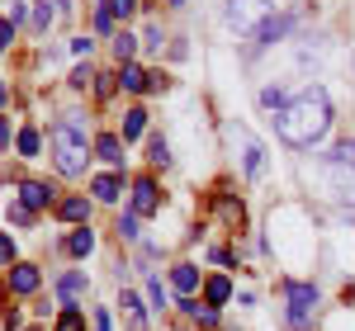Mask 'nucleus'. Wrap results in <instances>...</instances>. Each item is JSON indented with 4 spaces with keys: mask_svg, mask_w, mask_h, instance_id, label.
<instances>
[{
    "mask_svg": "<svg viewBox=\"0 0 355 331\" xmlns=\"http://www.w3.org/2000/svg\"><path fill=\"white\" fill-rule=\"evenodd\" d=\"M275 128H279V138L289 142V147H313V142H322V138H327V128H331V100H327V90H322V85L299 90V95L279 109Z\"/></svg>",
    "mask_w": 355,
    "mask_h": 331,
    "instance_id": "obj_1",
    "label": "nucleus"
},
{
    "mask_svg": "<svg viewBox=\"0 0 355 331\" xmlns=\"http://www.w3.org/2000/svg\"><path fill=\"white\" fill-rule=\"evenodd\" d=\"M48 142H53L57 170H62V175H81L85 161H90V147H85V123H81V114H67V118L57 123L53 133H48Z\"/></svg>",
    "mask_w": 355,
    "mask_h": 331,
    "instance_id": "obj_2",
    "label": "nucleus"
},
{
    "mask_svg": "<svg viewBox=\"0 0 355 331\" xmlns=\"http://www.w3.org/2000/svg\"><path fill=\"white\" fill-rule=\"evenodd\" d=\"M270 19V0H227V24L232 28H256Z\"/></svg>",
    "mask_w": 355,
    "mask_h": 331,
    "instance_id": "obj_3",
    "label": "nucleus"
},
{
    "mask_svg": "<svg viewBox=\"0 0 355 331\" xmlns=\"http://www.w3.org/2000/svg\"><path fill=\"white\" fill-rule=\"evenodd\" d=\"M284 294H289V322H294V327H308V317H313V307H318V289H313V284H289Z\"/></svg>",
    "mask_w": 355,
    "mask_h": 331,
    "instance_id": "obj_4",
    "label": "nucleus"
},
{
    "mask_svg": "<svg viewBox=\"0 0 355 331\" xmlns=\"http://www.w3.org/2000/svg\"><path fill=\"white\" fill-rule=\"evenodd\" d=\"M162 208V194H157V180L152 175H142V180H133V213L137 218H147V213H157Z\"/></svg>",
    "mask_w": 355,
    "mask_h": 331,
    "instance_id": "obj_5",
    "label": "nucleus"
},
{
    "mask_svg": "<svg viewBox=\"0 0 355 331\" xmlns=\"http://www.w3.org/2000/svg\"><path fill=\"white\" fill-rule=\"evenodd\" d=\"M19 204H24L28 213H38V208H48V204H53V190H48V185H38V180H24V185H19Z\"/></svg>",
    "mask_w": 355,
    "mask_h": 331,
    "instance_id": "obj_6",
    "label": "nucleus"
},
{
    "mask_svg": "<svg viewBox=\"0 0 355 331\" xmlns=\"http://www.w3.org/2000/svg\"><path fill=\"white\" fill-rule=\"evenodd\" d=\"M331 190L341 204H355V166H336L331 170Z\"/></svg>",
    "mask_w": 355,
    "mask_h": 331,
    "instance_id": "obj_7",
    "label": "nucleus"
},
{
    "mask_svg": "<svg viewBox=\"0 0 355 331\" xmlns=\"http://www.w3.org/2000/svg\"><path fill=\"white\" fill-rule=\"evenodd\" d=\"M5 284H10L15 294H33V289H38V270H33V265H15V270L5 275Z\"/></svg>",
    "mask_w": 355,
    "mask_h": 331,
    "instance_id": "obj_8",
    "label": "nucleus"
},
{
    "mask_svg": "<svg viewBox=\"0 0 355 331\" xmlns=\"http://www.w3.org/2000/svg\"><path fill=\"white\" fill-rule=\"evenodd\" d=\"M95 156L110 161V166H123V142L114 138V133H100V138H95Z\"/></svg>",
    "mask_w": 355,
    "mask_h": 331,
    "instance_id": "obj_9",
    "label": "nucleus"
},
{
    "mask_svg": "<svg viewBox=\"0 0 355 331\" xmlns=\"http://www.w3.org/2000/svg\"><path fill=\"white\" fill-rule=\"evenodd\" d=\"M90 190H95V199H105V204H119L123 180H119V175H95V180H90Z\"/></svg>",
    "mask_w": 355,
    "mask_h": 331,
    "instance_id": "obj_10",
    "label": "nucleus"
},
{
    "mask_svg": "<svg viewBox=\"0 0 355 331\" xmlns=\"http://www.w3.org/2000/svg\"><path fill=\"white\" fill-rule=\"evenodd\" d=\"M57 218H67V222H85V218H90V204H85L81 194H71V199H62V204H57Z\"/></svg>",
    "mask_w": 355,
    "mask_h": 331,
    "instance_id": "obj_11",
    "label": "nucleus"
},
{
    "mask_svg": "<svg viewBox=\"0 0 355 331\" xmlns=\"http://www.w3.org/2000/svg\"><path fill=\"white\" fill-rule=\"evenodd\" d=\"M227 298H232V284H227L223 275H214L209 284H204V303H209V307H223Z\"/></svg>",
    "mask_w": 355,
    "mask_h": 331,
    "instance_id": "obj_12",
    "label": "nucleus"
},
{
    "mask_svg": "<svg viewBox=\"0 0 355 331\" xmlns=\"http://www.w3.org/2000/svg\"><path fill=\"white\" fill-rule=\"evenodd\" d=\"M119 81H123V90H147V85H152V76H147L142 66H133V62H123V71H119Z\"/></svg>",
    "mask_w": 355,
    "mask_h": 331,
    "instance_id": "obj_13",
    "label": "nucleus"
},
{
    "mask_svg": "<svg viewBox=\"0 0 355 331\" xmlns=\"http://www.w3.org/2000/svg\"><path fill=\"white\" fill-rule=\"evenodd\" d=\"M67 251H71V256H90V251H95V232H90V227H76V232L67 237Z\"/></svg>",
    "mask_w": 355,
    "mask_h": 331,
    "instance_id": "obj_14",
    "label": "nucleus"
},
{
    "mask_svg": "<svg viewBox=\"0 0 355 331\" xmlns=\"http://www.w3.org/2000/svg\"><path fill=\"white\" fill-rule=\"evenodd\" d=\"M194 284H199L194 265H175V270H171V289H175V294H194Z\"/></svg>",
    "mask_w": 355,
    "mask_h": 331,
    "instance_id": "obj_15",
    "label": "nucleus"
},
{
    "mask_svg": "<svg viewBox=\"0 0 355 331\" xmlns=\"http://www.w3.org/2000/svg\"><path fill=\"white\" fill-rule=\"evenodd\" d=\"M53 331H85V317H81V307L62 303V317H57V327H53Z\"/></svg>",
    "mask_w": 355,
    "mask_h": 331,
    "instance_id": "obj_16",
    "label": "nucleus"
},
{
    "mask_svg": "<svg viewBox=\"0 0 355 331\" xmlns=\"http://www.w3.org/2000/svg\"><path fill=\"white\" fill-rule=\"evenodd\" d=\"M81 289H85V275H81V270H71V275H62V279H57V294H62L67 303H71V298H76Z\"/></svg>",
    "mask_w": 355,
    "mask_h": 331,
    "instance_id": "obj_17",
    "label": "nucleus"
},
{
    "mask_svg": "<svg viewBox=\"0 0 355 331\" xmlns=\"http://www.w3.org/2000/svg\"><path fill=\"white\" fill-rule=\"evenodd\" d=\"M284 28H289V19H266L261 33H256V48H266V43H275V38H284Z\"/></svg>",
    "mask_w": 355,
    "mask_h": 331,
    "instance_id": "obj_18",
    "label": "nucleus"
},
{
    "mask_svg": "<svg viewBox=\"0 0 355 331\" xmlns=\"http://www.w3.org/2000/svg\"><path fill=\"white\" fill-rule=\"evenodd\" d=\"M142 128H147V114H142V109H128V114H123V142L142 138Z\"/></svg>",
    "mask_w": 355,
    "mask_h": 331,
    "instance_id": "obj_19",
    "label": "nucleus"
},
{
    "mask_svg": "<svg viewBox=\"0 0 355 331\" xmlns=\"http://www.w3.org/2000/svg\"><path fill=\"white\" fill-rule=\"evenodd\" d=\"M180 307H190V317L199 322V327H218V307H209V303L199 307V303H190V298H185Z\"/></svg>",
    "mask_w": 355,
    "mask_h": 331,
    "instance_id": "obj_20",
    "label": "nucleus"
},
{
    "mask_svg": "<svg viewBox=\"0 0 355 331\" xmlns=\"http://www.w3.org/2000/svg\"><path fill=\"white\" fill-rule=\"evenodd\" d=\"M133 53H137L133 33H114V57H119V62H133Z\"/></svg>",
    "mask_w": 355,
    "mask_h": 331,
    "instance_id": "obj_21",
    "label": "nucleus"
},
{
    "mask_svg": "<svg viewBox=\"0 0 355 331\" xmlns=\"http://www.w3.org/2000/svg\"><path fill=\"white\" fill-rule=\"evenodd\" d=\"M147 161H152V166H171V142H166V138H152V147H147Z\"/></svg>",
    "mask_w": 355,
    "mask_h": 331,
    "instance_id": "obj_22",
    "label": "nucleus"
},
{
    "mask_svg": "<svg viewBox=\"0 0 355 331\" xmlns=\"http://www.w3.org/2000/svg\"><path fill=\"white\" fill-rule=\"evenodd\" d=\"M327 161H331V166H355V138H351V142H336Z\"/></svg>",
    "mask_w": 355,
    "mask_h": 331,
    "instance_id": "obj_23",
    "label": "nucleus"
},
{
    "mask_svg": "<svg viewBox=\"0 0 355 331\" xmlns=\"http://www.w3.org/2000/svg\"><path fill=\"white\" fill-rule=\"evenodd\" d=\"M15 147H19V156H38V133H33V128H24V133L15 138Z\"/></svg>",
    "mask_w": 355,
    "mask_h": 331,
    "instance_id": "obj_24",
    "label": "nucleus"
},
{
    "mask_svg": "<svg viewBox=\"0 0 355 331\" xmlns=\"http://www.w3.org/2000/svg\"><path fill=\"white\" fill-rule=\"evenodd\" d=\"M48 24H53V10L43 0V5H33V33H48Z\"/></svg>",
    "mask_w": 355,
    "mask_h": 331,
    "instance_id": "obj_25",
    "label": "nucleus"
},
{
    "mask_svg": "<svg viewBox=\"0 0 355 331\" xmlns=\"http://www.w3.org/2000/svg\"><path fill=\"white\" fill-rule=\"evenodd\" d=\"M261 105H266V109H284L289 100H284V90H279V85H270V90H261Z\"/></svg>",
    "mask_w": 355,
    "mask_h": 331,
    "instance_id": "obj_26",
    "label": "nucleus"
},
{
    "mask_svg": "<svg viewBox=\"0 0 355 331\" xmlns=\"http://www.w3.org/2000/svg\"><path fill=\"white\" fill-rule=\"evenodd\" d=\"M123 307H128V317H133V331H142V303H137V294L123 289Z\"/></svg>",
    "mask_w": 355,
    "mask_h": 331,
    "instance_id": "obj_27",
    "label": "nucleus"
},
{
    "mask_svg": "<svg viewBox=\"0 0 355 331\" xmlns=\"http://www.w3.org/2000/svg\"><path fill=\"white\" fill-rule=\"evenodd\" d=\"M119 237L123 242H137L142 232H137V213H123V222H119Z\"/></svg>",
    "mask_w": 355,
    "mask_h": 331,
    "instance_id": "obj_28",
    "label": "nucleus"
},
{
    "mask_svg": "<svg viewBox=\"0 0 355 331\" xmlns=\"http://www.w3.org/2000/svg\"><path fill=\"white\" fill-rule=\"evenodd\" d=\"M95 28H100V33H114V10H110V5L95 10Z\"/></svg>",
    "mask_w": 355,
    "mask_h": 331,
    "instance_id": "obj_29",
    "label": "nucleus"
},
{
    "mask_svg": "<svg viewBox=\"0 0 355 331\" xmlns=\"http://www.w3.org/2000/svg\"><path fill=\"white\" fill-rule=\"evenodd\" d=\"M90 81H100V76H95L90 66H76V71H71V85H76V90H85Z\"/></svg>",
    "mask_w": 355,
    "mask_h": 331,
    "instance_id": "obj_30",
    "label": "nucleus"
},
{
    "mask_svg": "<svg viewBox=\"0 0 355 331\" xmlns=\"http://www.w3.org/2000/svg\"><path fill=\"white\" fill-rule=\"evenodd\" d=\"M261 156H266V152L251 142V147H246V175H256V170H261Z\"/></svg>",
    "mask_w": 355,
    "mask_h": 331,
    "instance_id": "obj_31",
    "label": "nucleus"
},
{
    "mask_svg": "<svg viewBox=\"0 0 355 331\" xmlns=\"http://www.w3.org/2000/svg\"><path fill=\"white\" fill-rule=\"evenodd\" d=\"M15 260V242H10V232H0V270Z\"/></svg>",
    "mask_w": 355,
    "mask_h": 331,
    "instance_id": "obj_32",
    "label": "nucleus"
},
{
    "mask_svg": "<svg viewBox=\"0 0 355 331\" xmlns=\"http://www.w3.org/2000/svg\"><path fill=\"white\" fill-rule=\"evenodd\" d=\"M147 298L157 307H166V289H162V279H147Z\"/></svg>",
    "mask_w": 355,
    "mask_h": 331,
    "instance_id": "obj_33",
    "label": "nucleus"
},
{
    "mask_svg": "<svg viewBox=\"0 0 355 331\" xmlns=\"http://www.w3.org/2000/svg\"><path fill=\"white\" fill-rule=\"evenodd\" d=\"M10 222H19V227H28V222H33V213H28L24 204H10Z\"/></svg>",
    "mask_w": 355,
    "mask_h": 331,
    "instance_id": "obj_34",
    "label": "nucleus"
},
{
    "mask_svg": "<svg viewBox=\"0 0 355 331\" xmlns=\"http://www.w3.org/2000/svg\"><path fill=\"white\" fill-rule=\"evenodd\" d=\"M105 5H110L114 15H123V19H128V15L137 10V0H105Z\"/></svg>",
    "mask_w": 355,
    "mask_h": 331,
    "instance_id": "obj_35",
    "label": "nucleus"
},
{
    "mask_svg": "<svg viewBox=\"0 0 355 331\" xmlns=\"http://www.w3.org/2000/svg\"><path fill=\"white\" fill-rule=\"evenodd\" d=\"M10 38H15V19H0V53H5Z\"/></svg>",
    "mask_w": 355,
    "mask_h": 331,
    "instance_id": "obj_36",
    "label": "nucleus"
},
{
    "mask_svg": "<svg viewBox=\"0 0 355 331\" xmlns=\"http://www.w3.org/2000/svg\"><path fill=\"white\" fill-rule=\"evenodd\" d=\"M71 53H76V57H90V38H71Z\"/></svg>",
    "mask_w": 355,
    "mask_h": 331,
    "instance_id": "obj_37",
    "label": "nucleus"
},
{
    "mask_svg": "<svg viewBox=\"0 0 355 331\" xmlns=\"http://www.w3.org/2000/svg\"><path fill=\"white\" fill-rule=\"evenodd\" d=\"M95 90H100V100H110V95H114V76H100V85H95Z\"/></svg>",
    "mask_w": 355,
    "mask_h": 331,
    "instance_id": "obj_38",
    "label": "nucleus"
},
{
    "mask_svg": "<svg viewBox=\"0 0 355 331\" xmlns=\"http://www.w3.org/2000/svg\"><path fill=\"white\" fill-rule=\"evenodd\" d=\"M10 147V118H0V152Z\"/></svg>",
    "mask_w": 355,
    "mask_h": 331,
    "instance_id": "obj_39",
    "label": "nucleus"
},
{
    "mask_svg": "<svg viewBox=\"0 0 355 331\" xmlns=\"http://www.w3.org/2000/svg\"><path fill=\"white\" fill-rule=\"evenodd\" d=\"M0 105H5V81H0Z\"/></svg>",
    "mask_w": 355,
    "mask_h": 331,
    "instance_id": "obj_40",
    "label": "nucleus"
},
{
    "mask_svg": "<svg viewBox=\"0 0 355 331\" xmlns=\"http://www.w3.org/2000/svg\"><path fill=\"white\" fill-rule=\"evenodd\" d=\"M28 331H43V327H28Z\"/></svg>",
    "mask_w": 355,
    "mask_h": 331,
    "instance_id": "obj_41",
    "label": "nucleus"
},
{
    "mask_svg": "<svg viewBox=\"0 0 355 331\" xmlns=\"http://www.w3.org/2000/svg\"><path fill=\"white\" fill-rule=\"evenodd\" d=\"M171 5H180V0H171Z\"/></svg>",
    "mask_w": 355,
    "mask_h": 331,
    "instance_id": "obj_42",
    "label": "nucleus"
}]
</instances>
